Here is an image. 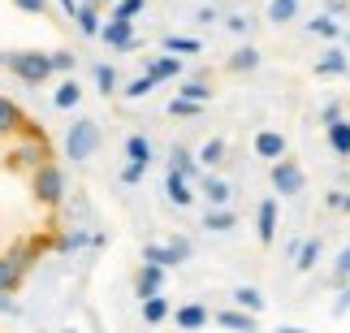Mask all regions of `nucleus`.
I'll use <instances>...</instances> for the list:
<instances>
[{
	"mask_svg": "<svg viewBox=\"0 0 350 333\" xmlns=\"http://www.w3.org/2000/svg\"><path fill=\"white\" fill-rule=\"evenodd\" d=\"M74 238L70 173L57 135L0 87V303L22 299Z\"/></svg>",
	"mask_w": 350,
	"mask_h": 333,
	"instance_id": "1",
	"label": "nucleus"
},
{
	"mask_svg": "<svg viewBox=\"0 0 350 333\" xmlns=\"http://www.w3.org/2000/svg\"><path fill=\"white\" fill-rule=\"evenodd\" d=\"M0 333H5V325H0Z\"/></svg>",
	"mask_w": 350,
	"mask_h": 333,
	"instance_id": "2",
	"label": "nucleus"
}]
</instances>
